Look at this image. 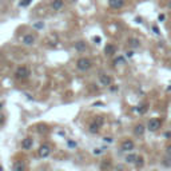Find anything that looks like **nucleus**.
Instances as JSON below:
<instances>
[{
	"mask_svg": "<svg viewBox=\"0 0 171 171\" xmlns=\"http://www.w3.org/2000/svg\"><path fill=\"white\" fill-rule=\"evenodd\" d=\"M102 124H103V118H102V116H96L95 119L91 120L90 126H88V131H90L91 134L99 132V128L102 127Z\"/></svg>",
	"mask_w": 171,
	"mask_h": 171,
	"instance_id": "obj_1",
	"label": "nucleus"
},
{
	"mask_svg": "<svg viewBox=\"0 0 171 171\" xmlns=\"http://www.w3.org/2000/svg\"><path fill=\"white\" fill-rule=\"evenodd\" d=\"M29 75H31V71H29V68L27 66L18 67V68H16V71H15V77H16V79H20V80L27 79Z\"/></svg>",
	"mask_w": 171,
	"mask_h": 171,
	"instance_id": "obj_2",
	"label": "nucleus"
},
{
	"mask_svg": "<svg viewBox=\"0 0 171 171\" xmlns=\"http://www.w3.org/2000/svg\"><path fill=\"white\" fill-rule=\"evenodd\" d=\"M91 66H92V61L87 58H80L76 61V68L79 71H88L91 68Z\"/></svg>",
	"mask_w": 171,
	"mask_h": 171,
	"instance_id": "obj_3",
	"label": "nucleus"
},
{
	"mask_svg": "<svg viewBox=\"0 0 171 171\" xmlns=\"http://www.w3.org/2000/svg\"><path fill=\"white\" fill-rule=\"evenodd\" d=\"M160 127H162V120H160L159 118H151V119L148 120V123H147V130L151 131V132L158 131Z\"/></svg>",
	"mask_w": 171,
	"mask_h": 171,
	"instance_id": "obj_4",
	"label": "nucleus"
},
{
	"mask_svg": "<svg viewBox=\"0 0 171 171\" xmlns=\"http://www.w3.org/2000/svg\"><path fill=\"white\" fill-rule=\"evenodd\" d=\"M134 148H135V143H134L131 139H126V140H123L122 144H120V150L124 152H131Z\"/></svg>",
	"mask_w": 171,
	"mask_h": 171,
	"instance_id": "obj_5",
	"label": "nucleus"
},
{
	"mask_svg": "<svg viewBox=\"0 0 171 171\" xmlns=\"http://www.w3.org/2000/svg\"><path fill=\"white\" fill-rule=\"evenodd\" d=\"M50 154H51V147L48 146V144H42V146L39 147V155L42 158H47V156H50Z\"/></svg>",
	"mask_w": 171,
	"mask_h": 171,
	"instance_id": "obj_6",
	"label": "nucleus"
},
{
	"mask_svg": "<svg viewBox=\"0 0 171 171\" xmlns=\"http://www.w3.org/2000/svg\"><path fill=\"white\" fill-rule=\"evenodd\" d=\"M99 82H100L102 86H104V87H108V86H111L112 79L107 74H100V75H99Z\"/></svg>",
	"mask_w": 171,
	"mask_h": 171,
	"instance_id": "obj_7",
	"label": "nucleus"
},
{
	"mask_svg": "<svg viewBox=\"0 0 171 171\" xmlns=\"http://www.w3.org/2000/svg\"><path fill=\"white\" fill-rule=\"evenodd\" d=\"M21 42H23L24 45H32V44H35V42H36V37H35L32 34H27L23 36Z\"/></svg>",
	"mask_w": 171,
	"mask_h": 171,
	"instance_id": "obj_8",
	"label": "nucleus"
},
{
	"mask_svg": "<svg viewBox=\"0 0 171 171\" xmlns=\"http://www.w3.org/2000/svg\"><path fill=\"white\" fill-rule=\"evenodd\" d=\"M144 132H146V127H144V124H142V123H139V124H136L135 127H134V135L135 136H143Z\"/></svg>",
	"mask_w": 171,
	"mask_h": 171,
	"instance_id": "obj_9",
	"label": "nucleus"
},
{
	"mask_svg": "<svg viewBox=\"0 0 171 171\" xmlns=\"http://www.w3.org/2000/svg\"><path fill=\"white\" fill-rule=\"evenodd\" d=\"M108 5L112 10H120L124 5V0H108Z\"/></svg>",
	"mask_w": 171,
	"mask_h": 171,
	"instance_id": "obj_10",
	"label": "nucleus"
},
{
	"mask_svg": "<svg viewBox=\"0 0 171 171\" xmlns=\"http://www.w3.org/2000/svg\"><path fill=\"white\" fill-rule=\"evenodd\" d=\"M32 146H34L32 138H26L21 140V148L23 150H29V148H32Z\"/></svg>",
	"mask_w": 171,
	"mask_h": 171,
	"instance_id": "obj_11",
	"label": "nucleus"
},
{
	"mask_svg": "<svg viewBox=\"0 0 171 171\" xmlns=\"http://www.w3.org/2000/svg\"><path fill=\"white\" fill-rule=\"evenodd\" d=\"M63 7H64L63 0H53V1L51 3V8H52L53 11H60Z\"/></svg>",
	"mask_w": 171,
	"mask_h": 171,
	"instance_id": "obj_12",
	"label": "nucleus"
},
{
	"mask_svg": "<svg viewBox=\"0 0 171 171\" xmlns=\"http://www.w3.org/2000/svg\"><path fill=\"white\" fill-rule=\"evenodd\" d=\"M104 52H106V55L111 56L116 52V47H115L114 44H107L106 47H104Z\"/></svg>",
	"mask_w": 171,
	"mask_h": 171,
	"instance_id": "obj_13",
	"label": "nucleus"
},
{
	"mask_svg": "<svg viewBox=\"0 0 171 171\" xmlns=\"http://www.w3.org/2000/svg\"><path fill=\"white\" fill-rule=\"evenodd\" d=\"M75 50L79 51V52H83V51L87 50V44H86V42H76L75 43Z\"/></svg>",
	"mask_w": 171,
	"mask_h": 171,
	"instance_id": "obj_14",
	"label": "nucleus"
},
{
	"mask_svg": "<svg viewBox=\"0 0 171 171\" xmlns=\"http://www.w3.org/2000/svg\"><path fill=\"white\" fill-rule=\"evenodd\" d=\"M13 171H26V164H24V162H21V160L15 162V164H13Z\"/></svg>",
	"mask_w": 171,
	"mask_h": 171,
	"instance_id": "obj_15",
	"label": "nucleus"
},
{
	"mask_svg": "<svg viewBox=\"0 0 171 171\" xmlns=\"http://www.w3.org/2000/svg\"><path fill=\"white\" fill-rule=\"evenodd\" d=\"M147 110H148V104H147V103H142V104H139V106L136 107V111H138L140 115L146 114Z\"/></svg>",
	"mask_w": 171,
	"mask_h": 171,
	"instance_id": "obj_16",
	"label": "nucleus"
},
{
	"mask_svg": "<svg viewBox=\"0 0 171 171\" xmlns=\"http://www.w3.org/2000/svg\"><path fill=\"white\" fill-rule=\"evenodd\" d=\"M128 44H130V47H132V48L140 47V42H139L138 39H135V37H131V39H128Z\"/></svg>",
	"mask_w": 171,
	"mask_h": 171,
	"instance_id": "obj_17",
	"label": "nucleus"
},
{
	"mask_svg": "<svg viewBox=\"0 0 171 171\" xmlns=\"http://www.w3.org/2000/svg\"><path fill=\"white\" fill-rule=\"evenodd\" d=\"M136 159H138V155H135V154H130L126 156V162L127 163H135Z\"/></svg>",
	"mask_w": 171,
	"mask_h": 171,
	"instance_id": "obj_18",
	"label": "nucleus"
},
{
	"mask_svg": "<svg viewBox=\"0 0 171 171\" xmlns=\"http://www.w3.org/2000/svg\"><path fill=\"white\" fill-rule=\"evenodd\" d=\"M114 64H115V66H120V64H126V59H124V56H118V58L114 60Z\"/></svg>",
	"mask_w": 171,
	"mask_h": 171,
	"instance_id": "obj_19",
	"label": "nucleus"
},
{
	"mask_svg": "<svg viewBox=\"0 0 171 171\" xmlns=\"http://www.w3.org/2000/svg\"><path fill=\"white\" fill-rule=\"evenodd\" d=\"M162 166H164V167H171V156L164 158L162 162Z\"/></svg>",
	"mask_w": 171,
	"mask_h": 171,
	"instance_id": "obj_20",
	"label": "nucleus"
},
{
	"mask_svg": "<svg viewBox=\"0 0 171 171\" xmlns=\"http://www.w3.org/2000/svg\"><path fill=\"white\" fill-rule=\"evenodd\" d=\"M134 164H135L136 167H142V166L144 164V159H143V156H138V159H136V162L134 163Z\"/></svg>",
	"mask_w": 171,
	"mask_h": 171,
	"instance_id": "obj_21",
	"label": "nucleus"
},
{
	"mask_svg": "<svg viewBox=\"0 0 171 171\" xmlns=\"http://www.w3.org/2000/svg\"><path fill=\"white\" fill-rule=\"evenodd\" d=\"M31 1L32 0H21V1L19 3V5H20V7H27V5L31 4Z\"/></svg>",
	"mask_w": 171,
	"mask_h": 171,
	"instance_id": "obj_22",
	"label": "nucleus"
},
{
	"mask_svg": "<svg viewBox=\"0 0 171 171\" xmlns=\"http://www.w3.org/2000/svg\"><path fill=\"white\" fill-rule=\"evenodd\" d=\"M152 32H154L155 35H160V29H159V27L155 26V24H154V26H152Z\"/></svg>",
	"mask_w": 171,
	"mask_h": 171,
	"instance_id": "obj_23",
	"label": "nucleus"
},
{
	"mask_svg": "<svg viewBox=\"0 0 171 171\" xmlns=\"http://www.w3.org/2000/svg\"><path fill=\"white\" fill-rule=\"evenodd\" d=\"M166 155L171 156V143H168L167 146H166Z\"/></svg>",
	"mask_w": 171,
	"mask_h": 171,
	"instance_id": "obj_24",
	"label": "nucleus"
},
{
	"mask_svg": "<svg viewBox=\"0 0 171 171\" xmlns=\"http://www.w3.org/2000/svg\"><path fill=\"white\" fill-rule=\"evenodd\" d=\"M102 152H103V150H102V148H95V150H94V154H95V155H99V154H102Z\"/></svg>",
	"mask_w": 171,
	"mask_h": 171,
	"instance_id": "obj_25",
	"label": "nucleus"
},
{
	"mask_svg": "<svg viewBox=\"0 0 171 171\" xmlns=\"http://www.w3.org/2000/svg\"><path fill=\"white\" fill-rule=\"evenodd\" d=\"M132 55H134V51H127V52H126L127 58H132Z\"/></svg>",
	"mask_w": 171,
	"mask_h": 171,
	"instance_id": "obj_26",
	"label": "nucleus"
},
{
	"mask_svg": "<svg viewBox=\"0 0 171 171\" xmlns=\"http://www.w3.org/2000/svg\"><path fill=\"white\" fill-rule=\"evenodd\" d=\"M94 42H95L96 44H99V43L102 42V39H100V37H99V36H95V37H94Z\"/></svg>",
	"mask_w": 171,
	"mask_h": 171,
	"instance_id": "obj_27",
	"label": "nucleus"
},
{
	"mask_svg": "<svg viewBox=\"0 0 171 171\" xmlns=\"http://www.w3.org/2000/svg\"><path fill=\"white\" fill-rule=\"evenodd\" d=\"M34 27L35 28H43V23H35Z\"/></svg>",
	"mask_w": 171,
	"mask_h": 171,
	"instance_id": "obj_28",
	"label": "nucleus"
},
{
	"mask_svg": "<svg viewBox=\"0 0 171 171\" xmlns=\"http://www.w3.org/2000/svg\"><path fill=\"white\" fill-rule=\"evenodd\" d=\"M68 146H69V147H76V142H72V140H68Z\"/></svg>",
	"mask_w": 171,
	"mask_h": 171,
	"instance_id": "obj_29",
	"label": "nucleus"
},
{
	"mask_svg": "<svg viewBox=\"0 0 171 171\" xmlns=\"http://www.w3.org/2000/svg\"><path fill=\"white\" fill-rule=\"evenodd\" d=\"M163 136H164V138H171V132H170V131H167V132H164V134H163Z\"/></svg>",
	"mask_w": 171,
	"mask_h": 171,
	"instance_id": "obj_30",
	"label": "nucleus"
},
{
	"mask_svg": "<svg viewBox=\"0 0 171 171\" xmlns=\"http://www.w3.org/2000/svg\"><path fill=\"white\" fill-rule=\"evenodd\" d=\"M164 18H166V16L163 15V13H160V15H159V21H163V20H164Z\"/></svg>",
	"mask_w": 171,
	"mask_h": 171,
	"instance_id": "obj_31",
	"label": "nucleus"
},
{
	"mask_svg": "<svg viewBox=\"0 0 171 171\" xmlns=\"http://www.w3.org/2000/svg\"><path fill=\"white\" fill-rule=\"evenodd\" d=\"M104 142H108V143H111V142H112V138H107V136H106V138H104Z\"/></svg>",
	"mask_w": 171,
	"mask_h": 171,
	"instance_id": "obj_32",
	"label": "nucleus"
},
{
	"mask_svg": "<svg viewBox=\"0 0 171 171\" xmlns=\"http://www.w3.org/2000/svg\"><path fill=\"white\" fill-rule=\"evenodd\" d=\"M4 122V116H3V115H0V123H3Z\"/></svg>",
	"mask_w": 171,
	"mask_h": 171,
	"instance_id": "obj_33",
	"label": "nucleus"
},
{
	"mask_svg": "<svg viewBox=\"0 0 171 171\" xmlns=\"http://www.w3.org/2000/svg\"><path fill=\"white\" fill-rule=\"evenodd\" d=\"M168 7H170V8H171V0H170V3H168Z\"/></svg>",
	"mask_w": 171,
	"mask_h": 171,
	"instance_id": "obj_34",
	"label": "nucleus"
},
{
	"mask_svg": "<svg viewBox=\"0 0 171 171\" xmlns=\"http://www.w3.org/2000/svg\"><path fill=\"white\" fill-rule=\"evenodd\" d=\"M0 171H3V167H1V166H0Z\"/></svg>",
	"mask_w": 171,
	"mask_h": 171,
	"instance_id": "obj_35",
	"label": "nucleus"
},
{
	"mask_svg": "<svg viewBox=\"0 0 171 171\" xmlns=\"http://www.w3.org/2000/svg\"><path fill=\"white\" fill-rule=\"evenodd\" d=\"M1 106H3V104H1V103H0V108H1Z\"/></svg>",
	"mask_w": 171,
	"mask_h": 171,
	"instance_id": "obj_36",
	"label": "nucleus"
}]
</instances>
